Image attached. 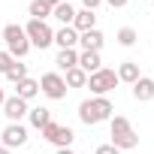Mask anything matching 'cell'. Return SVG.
Instances as JSON below:
<instances>
[{
  "instance_id": "cell-31",
  "label": "cell",
  "mask_w": 154,
  "mask_h": 154,
  "mask_svg": "<svg viewBox=\"0 0 154 154\" xmlns=\"http://www.w3.org/2000/svg\"><path fill=\"white\" fill-rule=\"evenodd\" d=\"M0 154H9V148H3V145H0Z\"/></svg>"
},
{
  "instance_id": "cell-17",
  "label": "cell",
  "mask_w": 154,
  "mask_h": 154,
  "mask_svg": "<svg viewBox=\"0 0 154 154\" xmlns=\"http://www.w3.org/2000/svg\"><path fill=\"white\" fill-rule=\"evenodd\" d=\"M100 66H103L100 51H79V69H85V72L91 75V72H97Z\"/></svg>"
},
{
  "instance_id": "cell-19",
  "label": "cell",
  "mask_w": 154,
  "mask_h": 154,
  "mask_svg": "<svg viewBox=\"0 0 154 154\" xmlns=\"http://www.w3.org/2000/svg\"><path fill=\"white\" fill-rule=\"evenodd\" d=\"M27 121H30V127H36V130H42L48 121H51V112L45 109V106H33L30 112H27Z\"/></svg>"
},
{
  "instance_id": "cell-7",
  "label": "cell",
  "mask_w": 154,
  "mask_h": 154,
  "mask_svg": "<svg viewBox=\"0 0 154 154\" xmlns=\"http://www.w3.org/2000/svg\"><path fill=\"white\" fill-rule=\"evenodd\" d=\"M39 91L48 97V100H63L66 97V82H63V75L60 72H42V79H39Z\"/></svg>"
},
{
  "instance_id": "cell-18",
  "label": "cell",
  "mask_w": 154,
  "mask_h": 154,
  "mask_svg": "<svg viewBox=\"0 0 154 154\" xmlns=\"http://www.w3.org/2000/svg\"><path fill=\"white\" fill-rule=\"evenodd\" d=\"M36 94H39V82L30 79V75H27V79H21V82L15 85V97H21V100H33Z\"/></svg>"
},
{
  "instance_id": "cell-21",
  "label": "cell",
  "mask_w": 154,
  "mask_h": 154,
  "mask_svg": "<svg viewBox=\"0 0 154 154\" xmlns=\"http://www.w3.org/2000/svg\"><path fill=\"white\" fill-rule=\"evenodd\" d=\"M51 3H45V0H30V6H27V12H30V18H36V21H45L48 15H51Z\"/></svg>"
},
{
  "instance_id": "cell-15",
  "label": "cell",
  "mask_w": 154,
  "mask_h": 154,
  "mask_svg": "<svg viewBox=\"0 0 154 154\" xmlns=\"http://www.w3.org/2000/svg\"><path fill=\"white\" fill-rule=\"evenodd\" d=\"M72 27L79 30V33L94 30V27H97V15H94L91 9H79V12H75V18H72Z\"/></svg>"
},
{
  "instance_id": "cell-8",
  "label": "cell",
  "mask_w": 154,
  "mask_h": 154,
  "mask_svg": "<svg viewBox=\"0 0 154 154\" xmlns=\"http://www.w3.org/2000/svg\"><path fill=\"white\" fill-rule=\"evenodd\" d=\"M0 136H3V148H21L27 142V127L24 124H6Z\"/></svg>"
},
{
  "instance_id": "cell-23",
  "label": "cell",
  "mask_w": 154,
  "mask_h": 154,
  "mask_svg": "<svg viewBox=\"0 0 154 154\" xmlns=\"http://www.w3.org/2000/svg\"><path fill=\"white\" fill-rule=\"evenodd\" d=\"M6 79H9L12 85H18L21 79H27V63H18V60H15V63L9 66V72H6Z\"/></svg>"
},
{
  "instance_id": "cell-29",
  "label": "cell",
  "mask_w": 154,
  "mask_h": 154,
  "mask_svg": "<svg viewBox=\"0 0 154 154\" xmlns=\"http://www.w3.org/2000/svg\"><path fill=\"white\" fill-rule=\"evenodd\" d=\"M3 103H6V94H3V88H0V109H3Z\"/></svg>"
},
{
  "instance_id": "cell-4",
  "label": "cell",
  "mask_w": 154,
  "mask_h": 154,
  "mask_svg": "<svg viewBox=\"0 0 154 154\" xmlns=\"http://www.w3.org/2000/svg\"><path fill=\"white\" fill-rule=\"evenodd\" d=\"M85 88H91V94H94V97H106L109 91H115V88H118V72H115V69L100 66L97 72H91V75H88V85H85Z\"/></svg>"
},
{
  "instance_id": "cell-25",
  "label": "cell",
  "mask_w": 154,
  "mask_h": 154,
  "mask_svg": "<svg viewBox=\"0 0 154 154\" xmlns=\"http://www.w3.org/2000/svg\"><path fill=\"white\" fill-rule=\"evenodd\" d=\"M94 154H121V151H118V148H115L112 142H106V145H100V148H97Z\"/></svg>"
},
{
  "instance_id": "cell-3",
  "label": "cell",
  "mask_w": 154,
  "mask_h": 154,
  "mask_svg": "<svg viewBox=\"0 0 154 154\" xmlns=\"http://www.w3.org/2000/svg\"><path fill=\"white\" fill-rule=\"evenodd\" d=\"M3 42H6V51H9L15 60L30 51V39H27V33H24L21 24H6V27H3Z\"/></svg>"
},
{
  "instance_id": "cell-6",
  "label": "cell",
  "mask_w": 154,
  "mask_h": 154,
  "mask_svg": "<svg viewBox=\"0 0 154 154\" xmlns=\"http://www.w3.org/2000/svg\"><path fill=\"white\" fill-rule=\"evenodd\" d=\"M42 139H45L48 145H54V148H72V139H75V133H72L66 124L48 121V124L42 127Z\"/></svg>"
},
{
  "instance_id": "cell-14",
  "label": "cell",
  "mask_w": 154,
  "mask_h": 154,
  "mask_svg": "<svg viewBox=\"0 0 154 154\" xmlns=\"http://www.w3.org/2000/svg\"><path fill=\"white\" fill-rule=\"evenodd\" d=\"M115 72H118V82H124V85H133V82L139 79V75H142V72H139V63H136V60H124V63H121V66H118Z\"/></svg>"
},
{
  "instance_id": "cell-13",
  "label": "cell",
  "mask_w": 154,
  "mask_h": 154,
  "mask_svg": "<svg viewBox=\"0 0 154 154\" xmlns=\"http://www.w3.org/2000/svg\"><path fill=\"white\" fill-rule=\"evenodd\" d=\"M51 15L60 21V27H72V18H75V9H72V3L69 0H60V3L51 9Z\"/></svg>"
},
{
  "instance_id": "cell-30",
  "label": "cell",
  "mask_w": 154,
  "mask_h": 154,
  "mask_svg": "<svg viewBox=\"0 0 154 154\" xmlns=\"http://www.w3.org/2000/svg\"><path fill=\"white\" fill-rule=\"evenodd\" d=\"M45 3H51V6H57V3H60V0H45Z\"/></svg>"
},
{
  "instance_id": "cell-2",
  "label": "cell",
  "mask_w": 154,
  "mask_h": 154,
  "mask_svg": "<svg viewBox=\"0 0 154 154\" xmlns=\"http://www.w3.org/2000/svg\"><path fill=\"white\" fill-rule=\"evenodd\" d=\"M109 130H112V145L118 151H133L139 145V136L133 130V124L124 118V115H112L109 118Z\"/></svg>"
},
{
  "instance_id": "cell-11",
  "label": "cell",
  "mask_w": 154,
  "mask_h": 154,
  "mask_svg": "<svg viewBox=\"0 0 154 154\" xmlns=\"http://www.w3.org/2000/svg\"><path fill=\"white\" fill-rule=\"evenodd\" d=\"M103 42H106V36L94 27V30H85V33H79V45H82V51H100L103 48Z\"/></svg>"
},
{
  "instance_id": "cell-5",
  "label": "cell",
  "mask_w": 154,
  "mask_h": 154,
  "mask_svg": "<svg viewBox=\"0 0 154 154\" xmlns=\"http://www.w3.org/2000/svg\"><path fill=\"white\" fill-rule=\"evenodd\" d=\"M24 33H27V39H30V48H48L51 42H54V30L45 24V21H36V18H30L27 24H24Z\"/></svg>"
},
{
  "instance_id": "cell-16",
  "label": "cell",
  "mask_w": 154,
  "mask_h": 154,
  "mask_svg": "<svg viewBox=\"0 0 154 154\" xmlns=\"http://www.w3.org/2000/svg\"><path fill=\"white\" fill-rule=\"evenodd\" d=\"M54 63H57L60 72H66V69H72V66H79V51H75V48H60L57 57H54Z\"/></svg>"
},
{
  "instance_id": "cell-9",
  "label": "cell",
  "mask_w": 154,
  "mask_h": 154,
  "mask_svg": "<svg viewBox=\"0 0 154 154\" xmlns=\"http://www.w3.org/2000/svg\"><path fill=\"white\" fill-rule=\"evenodd\" d=\"M30 112V106H27V100H21V97H6V103H3V115L9 118V124H21V118Z\"/></svg>"
},
{
  "instance_id": "cell-22",
  "label": "cell",
  "mask_w": 154,
  "mask_h": 154,
  "mask_svg": "<svg viewBox=\"0 0 154 154\" xmlns=\"http://www.w3.org/2000/svg\"><path fill=\"white\" fill-rule=\"evenodd\" d=\"M115 39H118V45H124V48H130V45H136V39H139V33H136L133 27H121Z\"/></svg>"
},
{
  "instance_id": "cell-32",
  "label": "cell",
  "mask_w": 154,
  "mask_h": 154,
  "mask_svg": "<svg viewBox=\"0 0 154 154\" xmlns=\"http://www.w3.org/2000/svg\"><path fill=\"white\" fill-rule=\"evenodd\" d=\"M151 6H154V0H151Z\"/></svg>"
},
{
  "instance_id": "cell-20",
  "label": "cell",
  "mask_w": 154,
  "mask_h": 154,
  "mask_svg": "<svg viewBox=\"0 0 154 154\" xmlns=\"http://www.w3.org/2000/svg\"><path fill=\"white\" fill-rule=\"evenodd\" d=\"M63 82H66V88H85L88 85V72L79 69V66H72V69L63 72Z\"/></svg>"
},
{
  "instance_id": "cell-28",
  "label": "cell",
  "mask_w": 154,
  "mask_h": 154,
  "mask_svg": "<svg viewBox=\"0 0 154 154\" xmlns=\"http://www.w3.org/2000/svg\"><path fill=\"white\" fill-rule=\"evenodd\" d=\"M54 154H75V151H72V148H57Z\"/></svg>"
},
{
  "instance_id": "cell-24",
  "label": "cell",
  "mask_w": 154,
  "mask_h": 154,
  "mask_svg": "<svg viewBox=\"0 0 154 154\" xmlns=\"http://www.w3.org/2000/svg\"><path fill=\"white\" fill-rule=\"evenodd\" d=\"M12 63H15V57H12V54H9V51H0V72H3V75H6V72H9V66H12Z\"/></svg>"
},
{
  "instance_id": "cell-10",
  "label": "cell",
  "mask_w": 154,
  "mask_h": 154,
  "mask_svg": "<svg viewBox=\"0 0 154 154\" xmlns=\"http://www.w3.org/2000/svg\"><path fill=\"white\" fill-rule=\"evenodd\" d=\"M130 88H133V100H136V103L154 100V79H151V75H139Z\"/></svg>"
},
{
  "instance_id": "cell-26",
  "label": "cell",
  "mask_w": 154,
  "mask_h": 154,
  "mask_svg": "<svg viewBox=\"0 0 154 154\" xmlns=\"http://www.w3.org/2000/svg\"><path fill=\"white\" fill-rule=\"evenodd\" d=\"M103 3H109L112 9H124V6L130 3V0H103Z\"/></svg>"
},
{
  "instance_id": "cell-27",
  "label": "cell",
  "mask_w": 154,
  "mask_h": 154,
  "mask_svg": "<svg viewBox=\"0 0 154 154\" xmlns=\"http://www.w3.org/2000/svg\"><path fill=\"white\" fill-rule=\"evenodd\" d=\"M82 3H85V9H91V12H94V9L103 3V0H82Z\"/></svg>"
},
{
  "instance_id": "cell-1",
  "label": "cell",
  "mask_w": 154,
  "mask_h": 154,
  "mask_svg": "<svg viewBox=\"0 0 154 154\" xmlns=\"http://www.w3.org/2000/svg\"><path fill=\"white\" fill-rule=\"evenodd\" d=\"M112 112H115V106H112L109 97H91V100H82V103H79V121L88 124V127L109 121Z\"/></svg>"
},
{
  "instance_id": "cell-12",
  "label": "cell",
  "mask_w": 154,
  "mask_h": 154,
  "mask_svg": "<svg viewBox=\"0 0 154 154\" xmlns=\"http://www.w3.org/2000/svg\"><path fill=\"white\" fill-rule=\"evenodd\" d=\"M54 45L57 48H75V45H79V30H75V27L54 30Z\"/></svg>"
}]
</instances>
